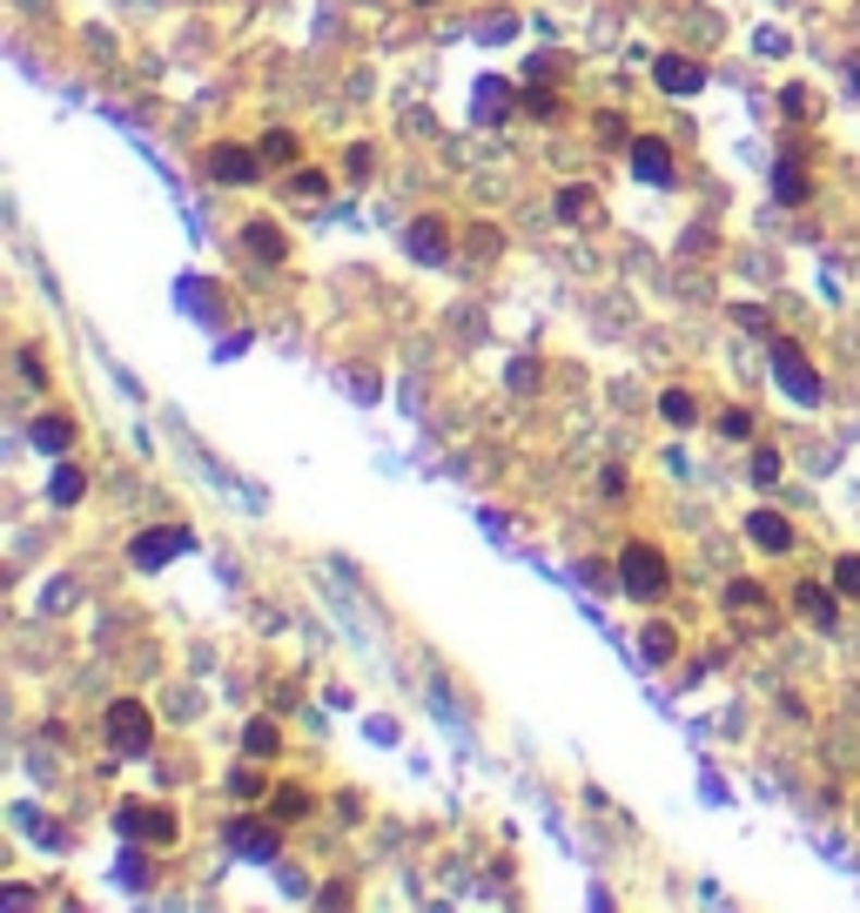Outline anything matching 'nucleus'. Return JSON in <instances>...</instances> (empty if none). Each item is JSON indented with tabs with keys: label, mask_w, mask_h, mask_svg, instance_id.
<instances>
[{
	"label": "nucleus",
	"mask_w": 860,
	"mask_h": 913,
	"mask_svg": "<svg viewBox=\"0 0 860 913\" xmlns=\"http://www.w3.org/2000/svg\"><path fill=\"white\" fill-rule=\"evenodd\" d=\"M243 249H249L256 262H283V256H290V235L269 222V215H256V222H243Z\"/></svg>",
	"instance_id": "obj_11"
},
{
	"label": "nucleus",
	"mask_w": 860,
	"mask_h": 913,
	"mask_svg": "<svg viewBox=\"0 0 860 913\" xmlns=\"http://www.w3.org/2000/svg\"><path fill=\"white\" fill-rule=\"evenodd\" d=\"M27 436H34V451L61 457V451L74 444V423H67V417H34V430H27Z\"/></svg>",
	"instance_id": "obj_15"
},
{
	"label": "nucleus",
	"mask_w": 860,
	"mask_h": 913,
	"mask_svg": "<svg viewBox=\"0 0 860 913\" xmlns=\"http://www.w3.org/2000/svg\"><path fill=\"white\" fill-rule=\"evenodd\" d=\"M82 491H88V478H82L74 464H61V470H54V504H74Z\"/></svg>",
	"instance_id": "obj_22"
},
{
	"label": "nucleus",
	"mask_w": 860,
	"mask_h": 913,
	"mask_svg": "<svg viewBox=\"0 0 860 913\" xmlns=\"http://www.w3.org/2000/svg\"><path fill=\"white\" fill-rule=\"evenodd\" d=\"M747 538H753L760 551H794V525L779 518V510H753V518H747Z\"/></svg>",
	"instance_id": "obj_14"
},
{
	"label": "nucleus",
	"mask_w": 860,
	"mask_h": 913,
	"mask_svg": "<svg viewBox=\"0 0 860 913\" xmlns=\"http://www.w3.org/2000/svg\"><path fill=\"white\" fill-rule=\"evenodd\" d=\"M720 436H733V444H739V436H753V417L747 410H720Z\"/></svg>",
	"instance_id": "obj_27"
},
{
	"label": "nucleus",
	"mask_w": 860,
	"mask_h": 913,
	"mask_svg": "<svg viewBox=\"0 0 860 913\" xmlns=\"http://www.w3.org/2000/svg\"><path fill=\"white\" fill-rule=\"evenodd\" d=\"M290 188H296V195H323V188H330V182H323V175H317V169H296V175H290Z\"/></svg>",
	"instance_id": "obj_29"
},
{
	"label": "nucleus",
	"mask_w": 860,
	"mask_h": 913,
	"mask_svg": "<svg viewBox=\"0 0 860 913\" xmlns=\"http://www.w3.org/2000/svg\"><path fill=\"white\" fill-rule=\"evenodd\" d=\"M666 584H673V571H666V551H659V544L632 538L618 551V591H625V599L652 605V599H666Z\"/></svg>",
	"instance_id": "obj_1"
},
{
	"label": "nucleus",
	"mask_w": 860,
	"mask_h": 913,
	"mask_svg": "<svg viewBox=\"0 0 860 913\" xmlns=\"http://www.w3.org/2000/svg\"><path fill=\"white\" fill-rule=\"evenodd\" d=\"M122 880H128V887H148V866H142V853H128V860H122Z\"/></svg>",
	"instance_id": "obj_30"
},
{
	"label": "nucleus",
	"mask_w": 860,
	"mask_h": 913,
	"mask_svg": "<svg viewBox=\"0 0 860 913\" xmlns=\"http://www.w3.org/2000/svg\"><path fill=\"white\" fill-rule=\"evenodd\" d=\"M659 417H666L673 430H692V423H699V404H692V390H666V396H659Z\"/></svg>",
	"instance_id": "obj_18"
},
{
	"label": "nucleus",
	"mask_w": 860,
	"mask_h": 913,
	"mask_svg": "<svg viewBox=\"0 0 860 913\" xmlns=\"http://www.w3.org/2000/svg\"><path fill=\"white\" fill-rule=\"evenodd\" d=\"M794 612L813 625V631H834L840 625V605H834V591H820V584H800L794 591Z\"/></svg>",
	"instance_id": "obj_13"
},
{
	"label": "nucleus",
	"mask_w": 860,
	"mask_h": 913,
	"mask_svg": "<svg viewBox=\"0 0 860 913\" xmlns=\"http://www.w3.org/2000/svg\"><path fill=\"white\" fill-rule=\"evenodd\" d=\"M625 155H632V175H639V182H652V188H666V182H673V148L659 141V135H639Z\"/></svg>",
	"instance_id": "obj_8"
},
{
	"label": "nucleus",
	"mask_w": 860,
	"mask_h": 913,
	"mask_svg": "<svg viewBox=\"0 0 860 913\" xmlns=\"http://www.w3.org/2000/svg\"><path fill=\"white\" fill-rule=\"evenodd\" d=\"M256 766H262V760H249V766H243L236 779H229V786H236V800H262V792H269V779H262Z\"/></svg>",
	"instance_id": "obj_23"
},
{
	"label": "nucleus",
	"mask_w": 860,
	"mask_h": 913,
	"mask_svg": "<svg viewBox=\"0 0 860 913\" xmlns=\"http://www.w3.org/2000/svg\"><path fill=\"white\" fill-rule=\"evenodd\" d=\"M639 652H646L652 665L679 658V631H673V625H646V631H639Z\"/></svg>",
	"instance_id": "obj_17"
},
{
	"label": "nucleus",
	"mask_w": 860,
	"mask_h": 913,
	"mask_svg": "<svg viewBox=\"0 0 860 913\" xmlns=\"http://www.w3.org/2000/svg\"><path fill=\"white\" fill-rule=\"evenodd\" d=\"M209 175L229 182V188H249V182H262V155H249V148H236V141H222V148H209Z\"/></svg>",
	"instance_id": "obj_5"
},
{
	"label": "nucleus",
	"mask_w": 860,
	"mask_h": 913,
	"mask_svg": "<svg viewBox=\"0 0 860 913\" xmlns=\"http://www.w3.org/2000/svg\"><path fill=\"white\" fill-rule=\"evenodd\" d=\"M188 544H195L188 531H142V538L128 544V558H135L142 571H162V565L175 558V551H188Z\"/></svg>",
	"instance_id": "obj_9"
},
{
	"label": "nucleus",
	"mask_w": 860,
	"mask_h": 913,
	"mask_svg": "<svg viewBox=\"0 0 860 913\" xmlns=\"http://www.w3.org/2000/svg\"><path fill=\"white\" fill-rule=\"evenodd\" d=\"M404 249H410L417 262H444V256H451V243H444V222H438V215H417V222L404 229Z\"/></svg>",
	"instance_id": "obj_12"
},
{
	"label": "nucleus",
	"mask_w": 860,
	"mask_h": 913,
	"mask_svg": "<svg viewBox=\"0 0 860 913\" xmlns=\"http://www.w3.org/2000/svg\"><path fill=\"white\" fill-rule=\"evenodd\" d=\"M807 195H813V182H807V162H800V155L787 148V155L773 162V202H779V209H800Z\"/></svg>",
	"instance_id": "obj_10"
},
{
	"label": "nucleus",
	"mask_w": 860,
	"mask_h": 913,
	"mask_svg": "<svg viewBox=\"0 0 860 913\" xmlns=\"http://www.w3.org/2000/svg\"><path fill=\"white\" fill-rule=\"evenodd\" d=\"M303 813H309V792L283 786V792H277V819H303Z\"/></svg>",
	"instance_id": "obj_25"
},
{
	"label": "nucleus",
	"mask_w": 860,
	"mask_h": 913,
	"mask_svg": "<svg viewBox=\"0 0 860 913\" xmlns=\"http://www.w3.org/2000/svg\"><path fill=\"white\" fill-rule=\"evenodd\" d=\"M558 215H565V222H585V215H592V188H585V182L558 188Z\"/></svg>",
	"instance_id": "obj_20"
},
{
	"label": "nucleus",
	"mask_w": 860,
	"mask_h": 913,
	"mask_svg": "<svg viewBox=\"0 0 860 913\" xmlns=\"http://www.w3.org/2000/svg\"><path fill=\"white\" fill-rule=\"evenodd\" d=\"M652 82L666 88L673 101H686V95H699V88H707V67H699V61H686V54H659V61H652Z\"/></svg>",
	"instance_id": "obj_7"
},
{
	"label": "nucleus",
	"mask_w": 860,
	"mask_h": 913,
	"mask_svg": "<svg viewBox=\"0 0 860 913\" xmlns=\"http://www.w3.org/2000/svg\"><path fill=\"white\" fill-rule=\"evenodd\" d=\"M504 108H512V88H504L497 74H484V82H478V114H484V122H504Z\"/></svg>",
	"instance_id": "obj_19"
},
{
	"label": "nucleus",
	"mask_w": 860,
	"mask_h": 913,
	"mask_svg": "<svg viewBox=\"0 0 860 913\" xmlns=\"http://www.w3.org/2000/svg\"><path fill=\"white\" fill-rule=\"evenodd\" d=\"M747 470H753V484H773V478H779V457H773V451H753Z\"/></svg>",
	"instance_id": "obj_28"
},
{
	"label": "nucleus",
	"mask_w": 860,
	"mask_h": 913,
	"mask_svg": "<svg viewBox=\"0 0 860 913\" xmlns=\"http://www.w3.org/2000/svg\"><path fill=\"white\" fill-rule=\"evenodd\" d=\"M773 377H779V390H787L794 404H807V410L820 404V370L800 356V343H794V336H773Z\"/></svg>",
	"instance_id": "obj_3"
},
{
	"label": "nucleus",
	"mask_w": 860,
	"mask_h": 913,
	"mask_svg": "<svg viewBox=\"0 0 860 913\" xmlns=\"http://www.w3.org/2000/svg\"><path fill=\"white\" fill-rule=\"evenodd\" d=\"M243 752H249V760H277V752H283V732L269 726V719H249V726H243Z\"/></svg>",
	"instance_id": "obj_16"
},
{
	"label": "nucleus",
	"mask_w": 860,
	"mask_h": 913,
	"mask_svg": "<svg viewBox=\"0 0 860 913\" xmlns=\"http://www.w3.org/2000/svg\"><path fill=\"white\" fill-rule=\"evenodd\" d=\"M256 155H262V162H296V135H283V128H277V135H262Z\"/></svg>",
	"instance_id": "obj_24"
},
{
	"label": "nucleus",
	"mask_w": 860,
	"mask_h": 913,
	"mask_svg": "<svg viewBox=\"0 0 860 913\" xmlns=\"http://www.w3.org/2000/svg\"><path fill=\"white\" fill-rule=\"evenodd\" d=\"M834 584H840V599H860V558H840L834 565Z\"/></svg>",
	"instance_id": "obj_26"
},
{
	"label": "nucleus",
	"mask_w": 860,
	"mask_h": 913,
	"mask_svg": "<svg viewBox=\"0 0 860 913\" xmlns=\"http://www.w3.org/2000/svg\"><path fill=\"white\" fill-rule=\"evenodd\" d=\"M101 739H108V752H128V760H142V752L155 745L148 705H142V699H114V705L101 712Z\"/></svg>",
	"instance_id": "obj_2"
},
{
	"label": "nucleus",
	"mask_w": 860,
	"mask_h": 913,
	"mask_svg": "<svg viewBox=\"0 0 860 913\" xmlns=\"http://www.w3.org/2000/svg\"><path fill=\"white\" fill-rule=\"evenodd\" d=\"M114 819H122V832H128L135 847H175V840H182V819H175L169 806H142V800H128Z\"/></svg>",
	"instance_id": "obj_4"
},
{
	"label": "nucleus",
	"mask_w": 860,
	"mask_h": 913,
	"mask_svg": "<svg viewBox=\"0 0 860 913\" xmlns=\"http://www.w3.org/2000/svg\"><path fill=\"white\" fill-rule=\"evenodd\" d=\"M726 605H733V612H747V605L760 612V605H766V591H760L753 578H733V584H726Z\"/></svg>",
	"instance_id": "obj_21"
},
{
	"label": "nucleus",
	"mask_w": 860,
	"mask_h": 913,
	"mask_svg": "<svg viewBox=\"0 0 860 913\" xmlns=\"http://www.w3.org/2000/svg\"><path fill=\"white\" fill-rule=\"evenodd\" d=\"M229 847H236L243 860H277V847H283V832H277V819H236L229 826Z\"/></svg>",
	"instance_id": "obj_6"
}]
</instances>
